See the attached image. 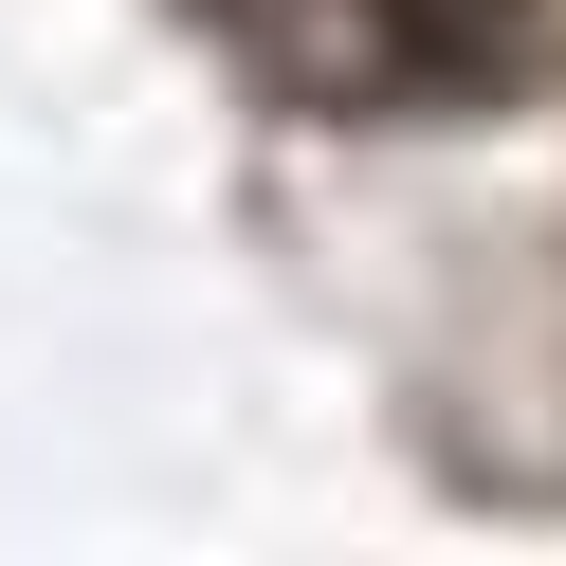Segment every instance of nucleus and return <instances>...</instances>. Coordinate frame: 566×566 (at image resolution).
<instances>
[{"label":"nucleus","instance_id":"f257e3e1","mask_svg":"<svg viewBox=\"0 0 566 566\" xmlns=\"http://www.w3.org/2000/svg\"><path fill=\"white\" fill-rule=\"evenodd\" d=\"M402 55H493V38H530V0H366Z\"/></svg>","mask_w":566,"mask_h":566}]
</instances>
